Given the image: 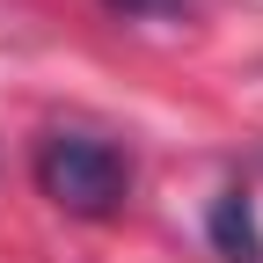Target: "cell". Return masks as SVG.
Returning <instances> with one entry per match:
<instances>
[{
    "mask_svg": "<svg viewBox=\"0 0 263 263\" xmlns=\"http://www.w3.org/2000/svg\"><path fill=\"white\" fill-rule=\"evenodd\" d=\"M37 190L51 197V205L81 212V219H103V212L124 205L132 161L110 139H95V132H51V139L37 146Z\"/></svg>",
    "mask_w": 263,
    "mask_h": 263,
    "instance_id": "cell-1",
    "label": "cell"
},
{
    "mask_svg": "<svg viewBox=\"0 0 263 263\" xmlns=\"http://www.w3.org/2000/svg\"><path fill=\"white\" fill-rule=\"evenodd\" d=\"M212 241H219L227 263H263V234H256V212H249L241 190H219V205H212Z\"/></svg>",
    "mask_w": 263,
    "mask_h": 263,
    "instance_id": "cell-2",
    "label": "cell"
},
{
    "mask_svg": "<svg viewBox=\"0 0 263 263\" xmlns=\"http://www.w3.org/2000/svg\"><path fill=\"white\" fill-rule=\"evenodd\" d=\"M110 15H132V22H168V15H183L190 0H103Z\"/></svg>",
    "mask_w": 263,
    "mask_h": 263,
    "instance_id": "cell-3",
    "label": "cell"
}]
</instances>
